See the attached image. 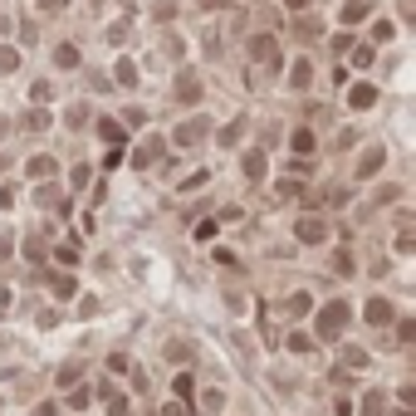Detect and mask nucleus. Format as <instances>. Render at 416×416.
<instances>
[{"mask_svg": "<svg viewBox=\"0 0 416 416\" xmlns=\"http://www.w3.org/2000/svg\"><path fill=\"white\" fill-rule=\"evenodd\" d=\"M343 328H348V304L343 299H333V304L318 309V338H338Z\"/></svg>", "mask_w": 416, "mask_h": 416, "instance_id": "nucleus-1", "label": "nucleus"}, {"mask_svg": "<svg viewBox=\"0 0 416 416\" xmlns=\"http://www.w3.org/2000/svg\"><path fill=\"white\" fill-rule=\"evenodd\" d=\"M294 235H299L304 245H318V240L328 235V225H323L318 215H299V225H294Z\"/></svg>", "mask_w": 416, "mask_h": 416, "instance_id": "nucleus-2", "label": "nucleus"}, {"mask_svg": "<svg viewBox=\"0 0 416 416\" xmlns=\"http://www.w3.org/2000/svg\"><path fill=\"white\" fill-rule=\"evenodd\" d=\"M363 318H367V323H372V328H387V323H392V304H387V299H377V294H372V299H367V304H363Z\"/></svg>", "mask_w": 416, "mask_h": 416, "instance_id": "nucleus-3", "label": "nucleus"}, {"mask_svg": "<svg viewBox=\"0 0 416 416\" xmlns=\"http://www.w3.org/2000/svg\"><path fill=\"white\" fill-rule=\"evenodd\" d=\"M382 167H387V147H367V152H363V162H358V177L367 182V177H377Z\"/></svg>", "mask_w": 416, "mask_h": 416, "instance_id": "nucleus-4", "label": "nucleus"}, {"mask_svg": "<svg viewBox=\"0 0 416 416\" xmlns=\"http://www.w3.org/2000/svg\"><path fill=\"white\" fill-rule=\"evenodd\" d=\"M250 59H255V64H275V59H279L275 39H270V34H255V39H250Z\"/></svg>", "mask_w": 416, "mask_h": 416, "instance_id": "nucleus-5", "label": "nucleus"}, {"mask_svg": "<svg viewBox=\"0 0 416 416\" xmlns=\"http://www.w3.org/2000/svg\"><path fill=\"white\" fill-rule=\"evenodd\" d=\"M177 103H201V79L196 74H182L177 79Z\"/></svg>", "mask_w": 416, "mask_h": 416, "instance_id": "nucleus-6", "label": "nucleus"}, {"mask_svg": "<svg viewBox=\"0 0 416 416\" xmlns=\"http://www.w3.org/2000/svg\"><path fill=\"white\" fill-rule=\"evenodd\" d=\"M172 137H177L182 147H191V142H201V137H206V118H191V122H182V127H177Z\"/></svg>", "mask_w": 416, "mask_h": 416, "instance_id": "nucleus-7", "label": "nucleus"}, {"mask_svg": "<svg viewBox=\"0 0 416 416\" xmlns=\"http://www.w3.org/2000/svg\"><path fill=\"white\" fill-rule=\"evenodd\" d=\"M348 103L363 113V108H372V103H377V89H372V84H353V89H348Z\"/></svg>", "mask_w": 416, "mask_h": 416, "instance_id": "nucleus-8", "label": "nucleus"}, {"mask_svg": "<svg viewBox=\"0 0 416 416\" xmlns=\"http://www.w3.org/2000/svg\"><path fill=\"white\" fill-rule=\"evenodd\" d=\"M289 84H294V89H309L313 84V64L309 59H294V64H289Z\"/></svg>", "mask_w": 416, "mask_h": 416, "instance_id": "nucleus-9", "label": "nucleus"}, {"mask_svg": "<svg viewBox=\"0 0 416 416\" xmlns=\"http://www.w3.org/2000/svg\"><path fill=\"white\" fill-rule=\"evenodd\" d=\"M49 122H54V118H49L44 108H30V113L20 118V127H30V132H49Z\"/></svg>", "mask_w": 416, "mask_h": 416, "instance_id": "nucleus-10", "label": "nucleus"}, {"mask_svg": "<svg viewBox=\"0 0 416 416\" xmlns=\"http://www.w3.org/2000/svg\"><path fill=\"white\" fill-rule=\"evenodd\" d=\"M25 177H34V182L54 177V157H30V162H25Z\"/></svg>", "mask_w": 416, "mask_h": 416, "instance_id": "nucleus-11", "label": "nucleus"}, {"mask_svg": "<svg viewBox=\"0 0 416 416\" xmlns=\"http://www.w3.org/2000/svg\"><path fill=\"white\" fill-rule=\"evenodd\" d=\"M289 147H294V157H309V152H313V132H309V127H294Z\"/></svg>", "mask_w": 416, "mask_h": 416, "instance_id": "nucleus-12", "label": "nucleus"}, {"mask_svg": "<svg viewBox=\"0 0 416 416\" xmlns=\"http://www.w3.org/2000/svg\"><path fill=\"white\" fill-rule=\"evenodd\" d=\"M113 79H118L122 89H132V84H137V64H132V59H118V69H113Z\"/></svg>", "mask_w": 416, "mask_h": 416, "instance_id": "nucleus-13", "label": "nucleus"}, {"mask_svg": "<svg viewBox=\"0 0 416 416\" xmlns=\"http://www.w3.org/2000/svg\"><path fill=\"white\" fill-rule=\"evenodd\" d=\"M54 294H59V299H74V294H79V279H74V275H54Z\"/></svg>", "mask_w": 416, "mask_h": 416, "instance_id": "nucleus-14", "label": "nucleus"}, {"mask_svg": "<svg viewBox=\"0 0 416 416\" xmlns=\"http://www.w3.org/2000/svg\"><path fill=\"white\" fill-rule=\"evenodd\" d=\"M363 15H372V0H348V5H343V20H348V25L363 20Z\"/></svg>", "mask_w": 416, "mask_h": 416, "instance_id": "nucleus-15", "label": "nucleus"}, {"mask_svg": "<svg viewBox=\"0 0 416 416\" xmlns=\"http://www.w3.org/2000/svg\"><path fill=\"white\" fill-rule=\"evenodd\" d=\"M54 64H59V69H74V64H79V49H74V44H59V49H54Z\"/></svg>", "mask_w": 416, "mask_h": 416, "instance_id": "nucleus-16", "label": "nucleus"}, {"mask_svg": "<svg viewBox=\"0 0 416 416\" xmlns=\"http://www.w3.org/2000/svg\"><path fill=\"white\" fill-rule=\"evenodd\" d=\"M99 137H103L108 147H122V127L118 122H99Z\"/></svg>", "mask_w": 416, "mask_h": 416, "instance_id": "nucleus-17", "label": "nucleus"}, {"mask_svg": "<svg viewBox=\"0 0 416 416\" xmlns=\"http://www.w3.org/2000/svg\"><path fill=\"white\" fill-rule=\"evenodd\" d=\"M240 137H245V118H235L230 127H220V142H225V147H230V142H240Z\"/></svg>", "mask_w": 416, "mask_h": 416, "instance_id": "nucleus-18", "label": "nucleus"}, {"mask_svg": "<svg viewBox=\"0 0 416 416\" xmlns=\"http://www.w3.org/2000/svg\"><path fill=\"white\" fill-rule=\"evenodd\" d=\"M343 367H353V372L367 367V353H363V348H343Z\"/></svg>", "mask_w": 416, "mask_h": 416, "instance_id": "nucleus-19", "label": "nucleus"}, {"mask_svg": "<svg viewBox=\"0 0 416 416\" xmlns=\"http://www.w3.org/2000/svg\"><path fill=\"white\" fill-rule=\"evenodd\" d=\"M64 122H69V127H84V122H89V108H84V103H69Z\"/></svg>", "mask_w": 416, "mask_h": 416, "instance_id": "nucleus-20", "label": "nucleus"}, {"mask_svg": "<svg viewBox=\"0 0 416 416\" xmlns=\"http://www.w3.org/2000/svg\"><path fill=\"white\" fill-rule=\"evenodd\" d=\"M162 157V137H147V147L137 152V162H157Z\"/></svg>", "mask_w": 416, "mask_h": 416, "instance_id": "nucleus-21", "label": "nucleus"}, {"mask_svg": "<svg viewBox=\"0 0 416 416\" xmlns=\"http://www.w3.org/2000/svg\"><path fill=\"white\" fill-rule=\"evenodd\" d=\"M245 177H265V152H250L245 157Z\"/></svg>", "mask_w": 416, "mask_h": 416, "instance_id": "nucleus-22", "label": "nucleus"}, {"mask_svg": "<svg viewBox=\"0 0 416 416\" xmlns=\"http://www.w3.org/2000/svg\"><path fill=\"white\" fill-rule=\"evenodd\" d=\"M294 30H299L304 39H313V34H318V20H313V15H299V20H294Z\"/></svg>", "mask_w": 416, "mask_h": 416, "instance_id": "nucleus-23", "label": "nucleus"}, {"mask_svg": "<svg viewBox=\"0 0 416 416\" xmlns=\"http://www.w3.org/2000/svg\"><path fill=\"white\" fill-rule=\"evenodd\" d=\"M172 392H177V402H187V397H191V392H196V387H191V377H187V372H182V377H177V382H172Z\"/></svg>", "mask_w": 416, "mask_h": 416, "instance_id": "nucleus-24", "label": "nucleus"}, {"mask_svg": "<svg viewBox=\"0 0 416 416\" xmlns=\"http://www.w3.org/2000/svg\"><path fill=\"white\" fill-rule=\"evenodd\" d=\"M279 196H304V182H294V177H284V182H279Z\"/></svg>", "mask_w": 416, "mask_h": 416, "instance_id": "nucleus-25", "label": "nucleus"}, {"mask_svg": "<svg viewBox=\"0 0 416 416\" xmlns=\"http://www.w3.org/2000/svg\"><path fill=\"white\" fill-rule=\"evenodd\" d=\"M333 270H338V275H353V255L338 250V255H333Z\"/></svg>", "mask_w": 416, "mask_h": 416, "instance_id": "nucleus-26", "label": "nucleus"}, {"mask_svg": "<svg viewBox=\"0 0 416 416\" xmlns=\"http://www.w3.org/2000/svg\"><path fill=\"white\" fill-rule=\"evenodd\" d=\"M372 39H377V44L392 39V20H377V25H372Z\"/></svg>", "mask_w": 416, "mask_h": 416, "instance_id": "nucleus-27", "label": "nucleus"}, {"mask_svg": "<svg viewBox=\"0 0 416 416\" xmlns=\"http://www.w3.org/2000/svg\"><path fill=\"white\" fill-rule=\"evenodd\" d=\"M353 64H358V69L372 64V44H358V49H353Z\"/></svg>", "mask_w": 416, "mask_h": 416, "instance_id": "nucleus-28", "label": "nucleus"}, {"mask_svg": "<svg viewBox=\"0 0 416 416\" xmlns=\"http://www.w3.org/2000/svg\"><path fill=\"white\" fill-rule=\"evenodd\" d=\"M377 201H382V206H392V201H402V187H382V191H377Z\"/></svg>", "mask_w": 416, "mask_h": 416, "instance_id": "nucleus-29", "label": "nucleus"}, {"mask_svg": "<svg viewBox=\"0 0 416 416\" xmlns=\"http://www.w3.org/2000/svg\"><path fill=\"white\" fill-rule=\"evenodd\" d=\"M397 338H402V343H412V338H416V323H412V318H402V323H397Z\"/></svg>", "mask_w": 416, "mask_h": 416, "instance_id": "nucleus-30", "label": "nucleus"}, {"mask_svg": "<svg viewBox=\"0 0 416 416\" xmlns=\"http://www.w3.org/2000/svg\"><path fill=\"white\" fill-rule=\"evenodd\" d=\"M309 304H313V299H309V294H304V289H299V294L289 299V309H294V313H309Z\"/></svg>", "mask_w": 416, "mask_h": 416, "instance_id": "nucleus-31", "label": "nucleus"}, {"mask_svg": "<svg viewBox=\"0 0 416 416\" xmlns=\"http://www.w3.org/2000/svg\"><path fill=\"white\" fill-rule=\"evenodd\" d=\"M108 39H113V44H122V39H127V20H118V25L108 30Z\"/></svg>", "mask_w": 416, "mask_h": 416, "instance_id": "nucleus-32", "label": "nucleus"}, {"mask_svg": "<svg viewBox=\"0 0 416 416\" xmlns=\"http://www.w3.org/2000/svg\"><path fill=\"white\" fill-rule=\"evenodd\" d=\"M15 64H20V54H15V49H0V69H5V74H10V69H15Z\"/></svg>", "mask_w": 416, "mask_h": 416, "instance_id": "nucleus-33", "label": "nucleus"}, {"mask_svg": "<svg viewBox=\"0 0 416 416\" xmlns=\"http://www.w3.org/2000/svg\"><path fill=\"white\" fill-rule=\"evenodd\" d=\"M127 412V402H122V397H108V416H122Z\"/></svg>", "mask_w": 416, "mask_h": 416, "instance_id": "nucleus-34", "label": "nucleus"}, {"mask_svg": "<svg viewBox=\"0 0 416 416\" xmlns=\"http://www.w3.org/2000/svg\"><path fill=\"white\" fill-rule=\"evenodd\" d=\"M64 5H69V0H39V10H44V15H54V10H64Z\"/></svg>", "mask_w": 416, "mask_h": 416, "instance_id": "nucleus-35", "label": "nucleus"}, {"mask_svg": "<svg viewBox=\"0 0 416 416\" xmlns=\"http://www.w3.org/2000/svg\"><path fill=\"white\" fill-rule=\"evenodd\" d=\"M10 250H15V240H10V235H0V260H5Z\"/></svg>", "mask_w": 416, "mask_h": 416, "instance_id": "nucleus-36", "label": "nucleus"}, {"mask_svg": "<svg viewBox=\"0 0 416 416\" xmlns=\"http://www.w3.org/2000/svg\"><path fill=\"white\" fill-rule=\"evenodd\" d=\"M162 416H187V412H182V402H172V407H167Z\"/></svg>", "mask_w": 416, "mask_h": 416, "instance_id": "nucleus-37", "label": "nucleus"}, {"mask_svg": "<svg viewBox=\"0 0 416 416\" xmlns=\"http://www.w3.org/2000/svg\"><path fill=\"white\" fill-rule=\"evenodd\" d=\"M34 416H59V412H54V402H44V407H39Z\"/></svg>", "mask_w": 416, "mask_h": 416, "instance_id": "nucleus-38", "label": "nucleus"}, {"mask_svg": "<svg viewBox=\"0 0 416 416\" xmlns=\"http://www.w3.org/2000/svg\"><path fill=\"white\" fill-rule=\"evenodd\" d=\"M201 5H206V10H215V5H225V0H201Z\"/></svg>", "mask_w": 416, "mask_h": 416, "instance_id": "nucleus-39", "label": "nucleus"}, {"mask_svg": "<svg viewBox=\"0 0 416 416\" xmlns=\"http://www.w3.org/2000/svg\"><path fill=\"white\" fill-rule=\"evenodd\" d=\"M289 5H294V10H304V5H309V0H289Z\"/></svg>", "mask_w": 416, "mask_h": 416, "instance_id": "nucleus-40", "label": "nucleus"}, {"mask_svg": "<svg viewBox=\"0 0 416 416\" xmlns=\"http://www.w3.org/2000/svg\"><path fill=\"white\" fill-rule=\"evenodd\" d=\"M94 5H103V0H94Z\"/></svg>", "mask_w": 416, "mask_h": 416, "instance_id": "nucleus-41", "label": "nucleus"}]
</instances>
